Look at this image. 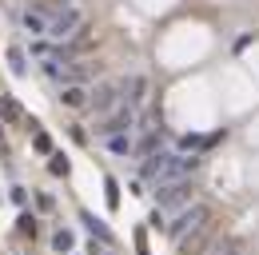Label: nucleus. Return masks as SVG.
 <instances>
[{
  "label": "nucleus",
  "instance_id": "nucleus-1",
  "mask_svg": "<svg viewBox=\"0 0 259 255\" xmlns=\"http://www.w3.org/2000/svg\"><path fill=\"white\" fill-rule=\"evenodd\" d=\"M199 172V156H176V152H152L144 159V180H152L156 188L171 180H192Z\"/></svg>",
  "mask_w": 259,
  "mask_h": 255
},
{
  "label": "nucleus",
  "instance_id": "nucleus-2",
  "mask_svg": "<svg viewBox=\"0 0 259 255\" xmlns=\"http://www.w3.org/2000/svg\"><path fill=\"white\" fill-rule=\"evenodd\" d=\"M207 220H211V207H207V203H188V207H180V211H176V220L167 223L163 231H167V239H171V243H180L188 231H195L199 223H207Z\"/></svg>",
  "mask_w": 259,
  "mask_h": 255
},
{
  "label": "nucleus",
  "instance_id": "nucleus-3",
  "mask_svg": "<svg viewBox=\"0 0 259 255\" xmlns=\"http://www.w3.org/2000/svg\"><path fill=\"white\" fill-rule=\"evenodd\" d=\"M195 184L192 180H171V184H160L156 188V211H163V216H171V211H180V207H188V203H195L192 199Z\"/></svg>",
  "mask_w": 259,
  "mask_h": 255
},
{
  "label": "nucleus",
  "instance_id": "nucleus-4",
  "mask_svg": "<svg viewBox=\"0 0 259 255\" xmlns=\"http://www.w3.org/2000/svg\"><path fill=\"white\" fill-rule=\"evenodd\" d=\"M76 28H84V12L80 8H56L48 16V36L52 40H68V36H76Z\"/></svg>",
  "mask_w": 259,
  "mask_h": 255
},
{
  "label": "nucleus",
  "instance_id": "nucleus-5",
  "mask_svg": "<svg viewBox=\"0 0 259 255\" xmlns=\"http://www.w3.org/2000/svg\"><path fill=\"white\" fill-rule=\"evenodd\" d=\"M211 235H215V220H207V223H199L195 231H188L176 247H180V255H199L207 243H211Z\"/></svg>",
  "mask_w": 259,
  "mask_h": 255
},
{
  "label": "nucleus",
  "instance_id": "nucleus-6",
  "mask_svg": "<svg viewBox=\"0 0 259 255\" xmlns=\"http://www.w3.org/2000/svg\"><path fill=\"white\" fill-rule=\"evenodd\" d=\"M132 124H136V112H132L128 104H124V108H120V112H116L112 120H104V124L96 128V136H100V140H108V136H120V132H132Z\"/></svg>",
  "mask_w": 259,
  "mask_h": 255
},
{
  "label": "nucleus",
  "instance_id": "nucleus-7",
  "mask_svg": "<svg viewBox=\"0 0 259 255\" xmlns=\"http://www.w3.org/2000/svg\"><path fill=\"white\" fill-rule=\"evenodd\" d=\"M88 96H92L88 104H92L96 112H112V108H116V104L124 100V96H120V84H100L96 92H88Z\"/></svg>",
  "mask_w": 259,
  "mask_h": 255
},
{
  "label": "nucleus",
  "instance_id": "nucleus-8",
  "mask_svg": "<svg viewBox=\"0 0 259 255\" xmlns=\"http://www.w3.org/2000/svg\"><path fill=\"white\" fill-rule=\"evenodd\" d=\"M48 16H52V12H44V8H24L20 20H24L28 32H44V36H48Z\"/></svg>",
  "mask_w": 259,
  "mask_h": 255
},
{
  "label": "nucleus",
  "instance_id": "nucleus-9",
  "mask_svg": "<svg viewBox=\"0 0 259 255\" xmlns=\"http://www.w3.org/2000/svg\"><path fill=\"white\" fill-rule=\"evenodd\" d=\"M60 104H64V108H84V104H88V88H84V84H64Z\"/></svg>",
  "mask_w": 259,
  "mask_h": 255
},
{
  "label": "nucleus",
  "instance_id": "nucleus-10",
  "mask_svg": "<svg viewBox=\"0 0 259 255\" xmlns=\"http://www.w3.org/2000/svg\"><path fill=\"white\" fill-rule=\"evenodd\" d=\"M104 148H108L112 156H132L136 140H132V132H120V136H108V140H104Z\"/></svg>",
  "mask_w": 259,
  "mask_h": 255
},
{
  "label": "nucleus",
  "instance_id": "nucleus-11",
  "mask_svg": "<svg viewBox=\"0 0 259 255\" xmlns=\"http://www.w3.org/2000/svg\"><path fill=\"white\" fill-rule=\"evenodd\" d=\"M124 92H132V96H124L128 104H140V100H144V92H148V80H144V76H132L128 84H124Z\"/></svg>",
  "mask_w": 259,
  "mask_h": 255
},
{
  "label": "nucleus",
  "instance_id": "nucleus-12",
  "mask_svg": "<svg viewBox=\"0 0 259 255\" xmlns=\"http://www.w3.org/2000/svg\"><path fill=\"white\" fill-rule=\"evenodd\" d=\"M0 112H4V120H8V124H16V120H20V104H16L12 96H0Z\"/></svg>",
  "mask_w": 259,
  "mask_h": 255
},
{
  "label": "nucleus",
  "instance_id": "nucleus-13",
  "mask_svg": "<svg viewBox=\"0 0 259 255\" xmlns=\"http://www.w3.org/2000/svg\"><path fill=\"white\" fill-rule=\"evenodd\" d=\"M52 247H56V251H68V247H72V231H56V235H52Z\"/></svg>",
  "mask_w": 259,
  "mask_h": 255
},
{
  "label": "nucleus",
  "instance_id": "nucleus-14",
  "mask_svg": "<svg viewBox=\"0 0 259 255\" xmlns=\"http://www.w3.org/2000/svg\"><path fill=\"white\" fill-rule=\"evenodd\" d=\"M84 223H88V227L96 231V235H100V239H104V243L112 239V235H108V227H104V223H100V220H92V216H84Z\"/></svg>",
  "mask_w": 259,
  "mask_h": 255
},
{
  "label": "nucleus",
  "instance_id": "nucleus-15",
  "mask_svg": "<svg viewBox=\"0 0 259 255\" xmlns=\"http://www.w3.org/2000/svg\"><path fill=\"white\" fill-rule=\"evenodd\" d=\"M48 167H52V176H68V159H64V156H52V163H48Z\"/></svg>",
  "mask_w": 259,
  "mask_h": 255
},
{
  "label": "nucleus",
  "instance_id": "nucleus-16",
  "mask_svg": "<svg viewBox=\"0 0 259 255\" xmlns=\"http://www.w3.org/2000/svg\"><path fill=\"white\" fill-rule=\"evenodd\" d=\"M8 64H12V72H16V76H20V72H24V60H20V52H16V48H12V52H8Z\"/></svg>",
  "mask_w": 259,
  "mask_h": 255
},
{
  "label": "nucleus",
  "instance_id": "nucleus-17",
  "mask_svg": "<svg viewBox=\"0 0 259 255\" xmlns=\"http://www.w3.org/2000/svg\"><path fill=\"white\" fill-rule=\"evenodd\" d=\"M20 231H24V235H36V220L32 216H20Z\"/></svg>",
  "mask_w": 259,
  "mask_h": 255
},
{
  "label": "nucleus",
  "instance_id": "nucleus-18",
  "mask_svg": "<svg viewBox=\"0 0 259 255\" xmlns=\"http://www.w3.org/2000/svg\"><path fill=\"white\" fill-rule=\"evenodd\" d=\"M108 203H112V207L120 203V191H116V180H108Z\"/></svg>",
  "mask_w": 259,
  "mask_h": 255
},
{
  "label": "nucleus",
  "instance_id": "nucleus-19",
  "mask_svg": "<svg viewBox=\"0 0 259 255\" xmlns=\"http://www.w3.org/2000/svg\"><path fill=\"white\" fill-rule=\"evenodd\" d=\"M211 255H239V247H235V243H227V247H215Z\"/></svg>",
  "mask_w": 259,
  "mask_h": 255
},
{
  "label": "nucleus",
  "instance_id": "nucleus-20",
  "mask_svg": "<svg viewBox=\"0 0 259 255\" xmlns=\"http://www.w3.org/2000/svg\"><path fill=\"white\" fill-rule=\"evenodd\" d=\"M36 4H44V12H56L60 4H52V0H36Z\"/></svg>",
  "mask_w": 259,
  "mask_h": 255
}]
</instances>
